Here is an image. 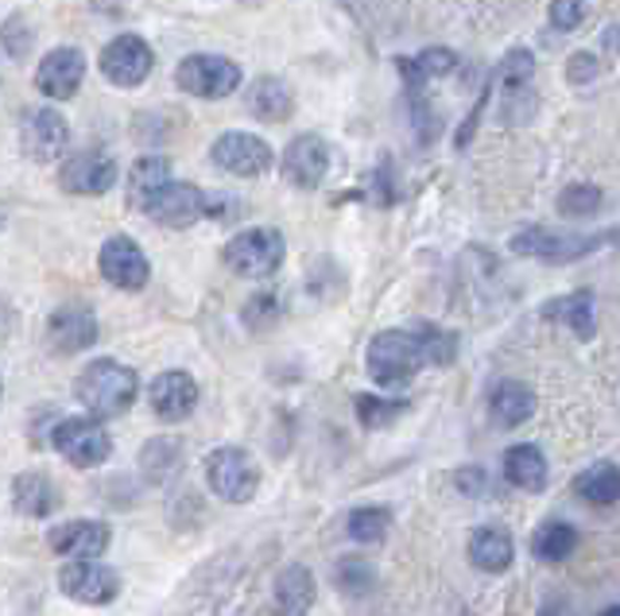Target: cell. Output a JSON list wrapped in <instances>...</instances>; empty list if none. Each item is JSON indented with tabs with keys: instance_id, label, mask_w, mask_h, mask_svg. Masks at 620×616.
Masks as SVG:
<instances>
[{
	"instance_id": "37",
	"label": "cell",
	"mask_w": 620,
	"mask_h": 616,
	"mask_svg": "<svg viewBox=\"0 0 620 616\" xmlns=\"http://www.w3.org/2000/svg\"><path fill=\"white\" fill-rule=\"evenodd\" d=\"M337 582H342L349 594H365L368 582H373V570H368L365 558H345V563L337 566Z\"/></svg>"
},
{
	"instance_id": "2",
	"label": "cell",
	"mask_w": 620,
	"mask_h": 616,
	"mask_svg": "<svg viewBox=\"0 0 620 616\" xmlns=\"http://www.w3.org/2000/svg\"><path fill=\"white\" fill-rule=\"evenodd\" d=\"M427 365L419 350V337L407 330H384L368 342V376L384 388H404L411 376Z\"/></svg>"
},
{
	"instance_id": "35",
	"label": "cell",
	"mask_w": 620,
	"mask_h": 616,
	"mask_svg": "<svg viewBox=\"0 0 620 616\" xmlns=\"http://www.w3.org/2000/svg\"><path fill=\"white\" fill-rule=\"evenodd\" d=\"M598 205H601V186H590V183H575L559 194V213H567V218H590Z\"/></svg>"
},
{
	"instance_id": "36",
	"label": "cell",
	"mask_w": 620,
	"mask_h": 616,
	"mask_svg": "<svg viewBox=\"0 0 620 616\" xmlns=\"http://www.w3.org/2000/svg\"><path fill=\"white\" fill-rule=\"evenodd\" d=\"M0 43H4L8 59H28L31 28H23V16H8L4 28H0Z\"/></svg>"
},
{
	"instance_id": "38",
	"label": "cell",
	"mask_w": 620,
	"mask_h": 616,
	"mask_svg": "<svg viewBox=\"0 0 620 616\" xmlns=\"http://www.w3.org/2000/svg\"><path fill=\"white\" fill-rule=\"evenodd\" d=\"M586 20V0H555L551 4V23L559 31H575Z\"/></svg>"
},
{
	"instance_id": "40",
	"label": "cell",
	"mask_w": 620,
	"mask_h": 616,
	"mask_svg": "<svg viewBox=\"0 0 620 616\" xmlns=\"http://www.w3.org/2000/svg\"><path fill=\"white\" fill-rule=\"evenodd\" d=\"M601 616H620V609H617V605H609V609L601 613Z\"/></svg>"
},
{
	"instance_id": "23",
	"label": "cell",
	"mask_w": 620,
	"mask_h": 616,
	"mask_svg": "<svg viewBox=\"0 0 620 616\" xmlns=\"http://www.w3.org/2000/svg\"><path fill=\"white\" fill-rule=\"evenodd\" d=\"M12 504L20 516L43 519L59 508V493H54L47 473H20V477L12 481Z\"/></svg>"
},
{
	"instance_id": "19",
	"label": "cell",
	"mask_w": 620,
	"mask_h": 616,
	"mask_svg": "<svg viewBox=\"0 0 620 616\" xmlns=\"http://www.w3.org/2000/svg\"><path fill=\"white\" fill-rule=\"evenodd\" d=\"M109 547V527L98 519H70L51 532V551L62 558H74V563H93Z\"/></svg>"
},
{
	"instance_id": "26",
	"label": "cell",
	"mask_w": 620,
	"mask_h": 616,
	"mask_svg": "<svg viewBox=\"0 0 620 616\" xmlns=\"http://www.w3.org/2000/svg\"><path fill=\"white\" fill-rule=\"evenodd\" d=\"M543 314L551 322H567L578 337H593V330H598V303H593L590 291H575L567 299H555V303L543 306Z\"/></svg>"
},
{
	"instance_id": "42",
	"label": "cell",
	"mask_w": 620,
	"mask_h": 616,
	"mask_svg": "<svg viewBox=\"0 0 620 616\" xmlns=\"http://www.w3.org/2000/svg\"><path fill=\"white\" fill-rule=\"evenodd\" d=\"M0 229H4V218H0Z\"/></svg>"
},
{
	"instance_id": "16",
	"label": "cell",
	"mask_w": 620,
	"mask_h": 616,
	"mask_svg": "<svg viewBox=\"0 0 620 616\" xmlns=\"http://www.w3.org/2000/svg\"><path fill=\"white\" fill-rule=\"evenodd\" d=\"M82 78H85V54L78 51V47H54L35 70L39 93H47V98H54V101L74 98Z\"/></svg>"
},
{
	"instance_id": "10",
	"label": "cell",
	"mask_w": 620,
	"mask_h": 616,
	"mask_svg": "<svg viewBox=\"0 0 620 616\" xmlns=\"http://www.w3.org/2000/svg\"><path fill=\"white\" fill-rule=\"evenodd\" d=\"M152 67H155L152 47H148L140 36H132V31L116 36L113 43L101 51V74H105L113 85H124V90L144 82V78L152 74Z\"/></svg>"
},
{
	"instance_id": "34",
	"label": "cell",
	"mask_w": 620,
	"mask_h": 616,
	"mask_svg": "<svg viewBox=\"0 0 620 616\" xmlns=\"http://www.w3.org/2000/svg\"><path fill=\"white\" fill-rule=\"evenodd\" d=\"M419 350L427 361H435V365H450L454 353H458V337L450 334V330H438V326H423L419 334Z\"/></svg>"
},
{
	"instance_id": "27",
	"label": "cell",
	"mask_w": 620,
	"mask_h": 616,
	"mask_svg": "<svg viewBox=\"0 0 620 616\" xmlns=\"http://www.w3.org/2000/svg\"><path fill=\"white\" fill-rule=\"evenodd\" d=\"M492 418H497L500 426H520L531 418V411H536V392L528 388V384L520 381H505L492 388Z\"/></svg>"
},
{
	"instance_id": "28",
	"label": "cell",
	"mask_w": 620,
	"mask_h": 616,
	"mask_svg": "<svg viewBox=\"0 0 620 616\" xmlns=\"http://www.w3.org/2000/svg\"><path fill=\"white\" fill-rule=\"evenodd\" d=\"M575 493L582 496V501L598 504V508H613L620 501V473L613 462H598L590 465V469L578 473L575 481Z\"/></svg>"
},
{
	"instance_id": "29",
	"label": "cell",
	"mask_w": 620,
	"mask_h": 616,
	"mask_svg": "<svg viewBox=\"0 0 620 616\" xmlns=\"http://www.w3.org/2000/svg\"><path fill=\"white\" fill-rule=\"evenodd\" d=\"M314 602V582L303 566H287L276 582V613L284 616H299L307 613V605Z\"/></svg>"
},
{
	"instance_id": "17",
	"label": "cell",
	"mask_w": 620,
	"mask_h": 616,
	"mask_svg": "<svg viewBox=\"0 0 620 616\" xmlns=\"http://www.w3.org/2000/svg\"><path fill=\"white\" fill-rule=\"evenodd\" d=\"M148 400H152V411L163 423H183L199 407V384L183 368H171V373L155 376L152 388H148Z\"/></svg>"
},
{
	"instance_id": "4",
	"label": "cell",
	"mask_w": 620,
	"mask_h": 616,
	"mask_svg": "<svg viewBox=\"0 0 620 616\" xmlns=\"http://www.w3.org/2000/svg\"><path fill=\"white\" fill-rule=\"evenodd\" d=\"M140 210H144L152 221H160V225H167V229H186V225H194L199 218H222V205L210 202L202 186L175 183V179H167V183H163L152 199L140 205Z\"/></svg>"
},
{
	"instance_id": "9",
	"label": "cell",
	"mask_w": 620,
	"mask_h": 616,
	"mask_svg": "<svg viewBox=\"0 0 620 616\" xmlns=\"http://www.w3.org/2000/svg\"><path fill=\"white\" fill-rule=\"evenodd\" d=\"M210 160L237 179H261L264 171H272L276 155H272L268 140L253 137V132H225L210 148Z\"/></svg>"
},
{
	"instance_id": "41",
	"label": "cell",
	"mask_w": 620,
	"mask_h": 616,
	"mask_svg": "<svg viewBox=\"0 0 620 616\" xmlns=\"http://www.w3.org/2000/svg\"><path fill=\"white\" fill-rule=\"evenodd\" d=\"M539 616H559V613H555V609H543V613H539Z\"/></svg>"
},
{
	"instance_id": "39",
	"label": "cell",
	"mask_w": 620,
	"mask_h": 616,
	"mask_svg": "<svg viewBox=\"0 0 620 616\" xmlns=\"http://www.w3.org/2000/svg\"><path fill=\"white\" fill-rule=\"evenodd\" d=\"M567 78L575 85H590L593 78H598V54L593 51H575L567 62Z\"/></svg>"
},
{
	"instance_id": "18",
	"label": "cell",
	"mask_w": 620,
	"mask_h": 616,
	"mask_svg": "<svg viewBox=\"0 0 620 616\" xmlns=\"http://www.w3.org/2000/svg\"><path fill=\"white\" fill-rule=\"evenodd\" d=\"M113 183H116V163L109 160L105 152H78V155H70L59 171L62 191L85 194V199H90V194L113 191Z\"/></svg>"
},
{
	"instance_id": "24",
	"label": "cell",
	"mask_w": 620,
	"mask_h": 616,
	"mask_svg": "<svg viewBox=\"0 0 620 616\" xmlns=\"http://www.w3.org/2000/svg\"><path fill=\"white\" fill-rule=\"evenodd\" d=\"M512 535L505 527H477L474 539H469V558L481 566L485 574H500L512 566Z\"/></svg>"
},
{
	"instance_id": "14",
	"label": "cell",
	"mask_w": 620,
	"mask_h": 616,
	"mask_svg": "<svg viewBox=\"0 0 620 616\" xmlns=\"http://www.w3.org/2000/svg\"><path fill=\"white\" fill-rule=\"evenodd\" d=\"M284 179L292 186H299V191H314V186H322V179H326L329 171V148L322 137H314V132H303V137H295L292 144L284 148Z\"/></svg>"
},
{
	"instance_id": "31",
	"label": "cell",
	"mask_w": 620,
	"mask_h": 616,
	"mask_svg": "<svg viewBox=\"0 0 620 616\" xmlns=\"http://www.w3.org/2000/svg\"><path fill=\"white\" fill-rule=\"evenodd\" d=\"M575 547H578V532L570 524H543L536 532V539H531V551L543 563H567L575 555Z\"/></svg>"
},
{
	"instance_id": "22",
	"label": "cell",
	"mask_w": 620,
	"mask_h": 616,
	"mask_svg": "<svg viewBox=\"0 0 620 616\" xmlns=\"http://www.w3.org/2000/svg\"><path fill=\"white\" fill-rule=\"evenodd\" d=\"M248 113L261 117L268 124H279L295 113V98L292 85L284 78H256L253 90H248Z\"/></svg>"
},
{
	"instance_id": "32",
	"label": "cell",
	"mask_w": 620,
	"mask_h": 616,
	"mask_svg": "<svg viewBox=\"0 0 620 616\" xmlns=\"http://www.w3.org/2000/svg\"><path fill=\"white\" fill-rule=\"evenodd\" d=\"M388 527H392V516L384 508H357L349 516V535L357 543H376V539H384L388 535Z\"/></svg>"
},
{
	"instance_id": "8",
	"label": "cell",
	"mask_w": 620,
	"mask_h": 616,
	"mask_svg": "<svg viewBox=\"0 0 620 616\" xmlns=\"http://www.w3.org/2000/svg\"><path fill=\"white\" fill-rule=\"evenodd\" d=\"M54 450L67 457L78 469H93V465H105L113 454V438L101 431L98 418H62L54 426Z\"/></svg>"
},
{
	"instance_id": "3",
	"label": "cell",
	"mask_w": 620,
	"mask_h": 616,
	"mask_svg": "<svg viewBox=\"0 0 620 616\" xmlns=\"http://www.w3.org/2000/svg\"><path fill=\"white\" fill-rule=\"evenodd\" d=\"M225 267L245 280H268L284 264V236L276 229H245L222 252Z\"/></svg>"
},
{
	"instance_id": "11",
	"label": "cell",
	"mask_w": 620,
	"mask_h": 616,
	"mask_svg": "<svg viewBox=\"0 0 620 616\" xmlns=\"http://www.w3.org/2000/svg\"><path fill=\"white\" fill-rule=\"evenodd\" d=\"M531 78H536V54L516 47L500 59L497 67V85L505 90V117L512 124H520L524 117H531L536 98H531Z\"/></svg>"
},
{
	"instance_id": "25",
	"label": "cell",
	"mask_w": 620,
	"mask_h": 616,
	"mask_svg": "<svg viewBox=\"0 0 620 616\" xmlns=\"http://www.w3.org/2000/svg\"><path fill=\"white\" fill-rule=\"evenodd\" d=\"M505 477L508 485L524 488V493H539V488H547V457L536 446L520 442L505 454Z\"/></svg>"
},
{
	"instance_id": "20",
	"label": "cell",
	"mask_w": 620,
	"mask_h": 616,
	"mask_svg": "<svg viewBox=\"0 0 620 616\" xmlns=\"http://www.w3.org/2000/svg\"><path fill=\"white\" fill-rule=\"evenodd\" d=\"M47 342L59 353H82L98 342V319L85 306H59L47 322Z\"/></svg>"
},
{
	"instance_id": "15",
	"label": "cell",
	"mask_w": 620,
	"mask_h": 616,
	"mask_svg": "<svg viewBox=\"0 0 620 616\" xmlns=\"http://www.w3.org/2000/svg\"><path fill=\"white\" fill-rule=\"evenodd\" d=\"M59 586H62V594L82 605H109L121 594L116 570H109V566H101V563H67L59 574Z\"/></svg>"
},
{
	"instance_id": "6",
	"label": "cell",
	"mask_w": 620,
	"mask_h": 616,
	"mask_svg": "<svg viewBox=\"0 0 620 616\" xmlns=\"http://www.w3.org/2000/svg\"><path fill=\"white\" fill-rule=\"evenodd\" d=\"M206 481L222 501L245 504L261 488V469H256V462L241 446H217L206 457Z\"/></svg>"
},
{
	"instance_id": "13",
	"label": "cell",
	"mask_w": 620,
	"mask_h": 616,
	"mask_svg": "<svg viewBox=\"0 0 620 616\" xmlns=\"http://www.w3.org/2000/svg\"><path fill=\"white\" fill-rule=\"evenodd\" d=\"M98 264H101V275L121 291H140L148 283V275H152L148 256L140 252V244L132 236H109L98 252Z\"/></svg>"
},
{
	"instance_id": "30",
	"label": "cell",
	"mask_w": 620,
	"mask_h": 616,
	"mask_svg": "<svg viewBox=\"0 0 620 616\" xmlns=\"http://www.w3.org/2000/svg\"><path fill=\"white\" fill-rule=\"evenodd\" d=\"M171 179V163L163 155H144L136 160V168L129 171V205H144Z\"/></svg>"
},
{
	"instance_id": "21",
	"label": "cell",
	"mask_w": 620,
	"mask_h": 616,
	"mask_svg": "<svg viewBox=\"0 0 620 616\" xmlns=\"http://www.w3.org/2000/svg\"><path fill=\"white\" fill-rule=\"evenodd\" d=\"M454 70H458V54H454L450 47H427V51L415 54V59H399V74H404V82H407V93H423L427 82L454 74Z\"/></svg>"
},
{
	"instance_id": "7",
	"label": "cell",
	"mask_w": 620,
	"mask_h": 616,
	"mask_svg": "<svg viewBox=\"0 0 620 616\" xmlns=\"http://www.w3.org/2000/svg\"><path fill=\"white\" fill-rule=\"evenodd\" d=\"M175 82L191 98L217 101V98H230L241 85V67L233 59H222V54H191V59L179 62Z\"/></svg>"
},
{
	"instance_id": "12",
	"label": "cell",
	"mask_w": 620,
	"mask_h": 616,
	"mask_svg": "<svg viewBox=\"0 0 620 616\" xmlns=\"http://www.w3.org/2000/svg\"><path fill=\"white\" fill-rule=\"evenodd\" d=\"M70 129L54 109H31L20 121V148L31 163H54L67 152Z\"/></svg>"
},
{
	"instance_id": "5",
	"label": "cell",
	"mask_w": 620,
	"mask_h": 616,
	"mask_svg": "<svg viewBox=\"0 0 620 616\" xmlns=\"http://www.w3.org/2000/svg\"><path fill=\"white\" fill-rule=\"evenodd\" d=\"M609 236H613V233H601V236L555 233V229L531 225V229H524V233L512 236V252H516V256H536V260H543V264H575V260L598 252L601 241H609Z\"/></svg>"
},
{
	"instance_id": "1",
	"label": "cell",
	"mask_w": 620,
	"mask_h": 616,
	"mask_svg": "<svg viewBox=\"0 0 620 616\" xmlns=\"http://www.w3.org/2000/svg\"><path fill=\"white\" fill-rule=\"evenodd\" d=\"M78 400L93 418H116L136 400V373L124 368L121 361H93L78 376Z\"/></svg>"
},
{
	"instance_id": "33",
	"label": "cell",
	"mask_w": 620,
	"mask_h": 616,
	"mask_svg": "<svg viewBox=\"0 0 620 616\" xmlns=\"http://www.w3.org/2000/svg\"><path fill=\"white\" fill-rule=\"evenodd\" d=\"M357 404V418L368 426V431H376V426H388L392 418L404 415V400H376V396H357L353 400Z\"/></svg>"
}]
</instances>
